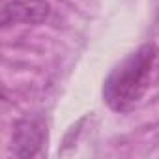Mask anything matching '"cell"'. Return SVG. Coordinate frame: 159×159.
I'll use <instances>...</instances> for the list:
<instances>
[{"label":"cell","instance_id":"1","mask_svg":"<svg viewBox=\"0 0 159 159\" xmlns=\"http://www.w3.org/2000/svg\"><path fill=\"white\" fill-rule=\"evenodd\" d=\"M155 64V47L142 45L120 62L103 83V99L116 112L131 111L150 88Z\"/></svg>","mask_w":159,"mask_h":159},{"label":"cell","instance_id":"2","mask_svg":"<svg viewBox=\"0 0 159 159\" xmlns=\"http://www.w3.org/2000/svg\"><path fill=\"white\" fill-rule=\"evenodd\" d=\"M51 15V4L47 0H10L2 6V26L25 23V25H39L45 23Z\"/></svg>","mask_w":159,"mask_h":159},{"label":"cell","instance_id":"3","mask_svg":"<svg viewBox=\"0 0 159 159\" xmlns=\"http://www.w3.org/2000/svg\"><path fill=\"white\" fill-rule=\"evenodd\" d=\"M47 131L39 118H23L13 127L11 150L17 157H34L45 144Z\"/></svg>","mask_w":159,"mask_h":159}]
</instances>
